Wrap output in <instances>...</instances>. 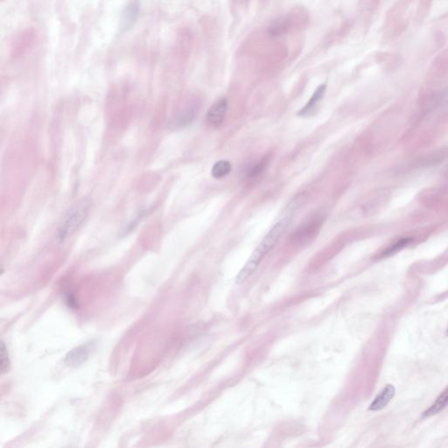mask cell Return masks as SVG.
<instances>
[{
	"instance_id": "6da1fadb",
	"label": "cell",
	"mask_w": 448,
	"mask_h": 448,
	"mask_svg": "<svg viewBox=\"0 0 448 448\" xmlns=\"http://www.w3.org/2000/svg\"><path fill=\"white\" fill-rule=\"evenodd\" d=\"M292 215L293 213L284 210L282 218L279 220V222L275 223V225L271 228V230L268 232L267 235L265 236V238L259 244V246L257 247L256 250L253 251L244 268L238 273V277L236 279L237 284L244 283V281L256 271L262 260L273 248L277 241L282 235V233L288 227L289 223L292 221Z\"/></svg>"
},
{
	"instance_id": "7a4b0ae2",
	"label": "cell",
	"mask_w": 448,
	"mask_h": 448,
	"mask_svg": "<svg viewBox=\"0 0 448 448\" xmlns=\"http://www.w3.org/2000/svg\"><path fill=\"white\" fill-rule=\"evenodd\" d=\"M90 209V203L87 201H81L74 206L65 215L57 230L59 240H65L78 229L81 223L84 222Z\"/></svg>"
},
{
	"instance_id": "3957f363",
	"label": "cell",
	"mask_w": 448,
	"mask_h": 448,
	"mask_svg": "<svg viewBox=\"0 0 448 448\" xmlns=\"http://www.w3.org/2000/svg\"><path fill=\"white\" fill-rule=\"evenodd\" d=\"M36 39V34L33 30L23 31L16 35L11 45V56L18 59L27 54L33 46Z\"/></svg>"
},
{
	"instance_id": "277c9868",
	"label": "cell",
	"mask_w": 448,
	"mask_h": 448,
	"mask_svg": "<svg viewBox=\"0 0 448 448\" xmlns=\"http://www.w3.org/2000/svg\"><path fill=\"white\" fill-rule=\"evenodd\" d=\"M228 110V102L225 98H220L211 106L207 113V122L211 127L217 128L223 124Z\"/></svg>"
},
{
	"instance_id": "5b68a950",
	"label": "cell",
	"mask_w": 448,
	"mask_h": 448,
	"mask_svg": "<svg viewBox=\"0 0 448 448\" xmlns=\"http://www.w3.org/2000/svg\"><path fill=\"white\" fill-rule=\"evenodd\" d=\"M322 223V219L319 217L308 220L295 230L294 234L292 236V239L297 243L308 240L313 236H315L316 233L321 228Z\"/></svg>"
},
{
	"instance_id": "8992f818",
	"label": "cell",
	"mask_w": 448,
	"mask_h": 448,
	"mask_svg": "<svg viewBox=\"0 0 448 448\" xmlns=\"http://www.w3.org/2000/svg\"><path fill=\"white\" fill-rule=\"evenodd\" d=\"M395 392H396V390H395L393 385H387L380 392V394L375 398V400L370 404L369 410L372 411V412H376V411L383 409L385 406H387V404L391 402V399L394 397Z\"/></svg>"
},
{
	"instance_id": "52a82bcc",
	"label": "cell",
	"mask_w": 448,
	"mask_h": 448,
	"mask_svg": "<svg viewBox=\"0 0 448 448\" xmlns=\"http://www.w3.org/2000/svg\"><path fill=\"white\" fill-rule=\"evenodd\" d=\"M326 89H327V86L325 84L321 85L319 87L317 88V90L314 91L313 96L307 102V105L302 108L301 112H298V115L300 116H307V115L311 114L313 110H315L316 106L319 103V101L322 99V97L325 94Z\"/></svg>"
},
{
	"instance_id": "ba28073f",
	"label": "cell",
	"mask_w": 448,
	"mask_h": 448,
	"mask_svg": "<svg viewBox=\"0 0 448 448\" xmlns=\"http://www.w3.org/2000/svg\"><path fill=\"white\" fill-rule=\"evenodd\" d=\"M139 3L137 0H132L128 4V6L125 7L122 18V24H123L122 26L123 29H126L131 27L133 24V22H135L139 13Z\"/></svg>"
},
{
	"instance_id": "9c48e42d",
	"label": "cell",
	"mask_w": 448,
	"mask_h": 448,
	"mask_svg": "<svg viewBox=\"0 0 448 448\" xmlns=\"http://www.w3.org/2000/svg\"><path fill=\"white\" fill-rule=\"evenodd\" d=\"M447 404L448 387L445 389V391H443L441 394L439 395V397L437 398L435 403H433V406H431L426 412H424V417H431V416L435 415L438 412L445 408Z\"/></svg>"
},
{
	"instance_id": "30bf717a",
	"label": "cell",
	"mask_w": 448,
	"mask_h": 448,
	"mask_svg": "<svg viewBox=\"0 0 448 448\" xmlns=\"http://www.w3.org/2000/svg\"><path fill=\"white\" fill-rule=\"evenodd\" d=\"M230 172H231V164L227 160H220L213 165L211 170V175L214 178L219 180L229 175Z\"/></svg>"
},
{
	"instance_id": "8fae6325",
	"label": "cell",
	"mask_w": 448,
	"mask_h": 448,
	"mask_svg": "<svg viewBox=\"0 0 448 448\" xmlns=\"http://www.w3.org/2000/svg\"><path fill=\"white\" fill-rule=\"evenodd\" d=\"M90 349L88 347H80L73 350L70 353V355L67 357V361H69V365L72 364H81V361H84L85 359L89 356Z\"/></svg>"
},
{
	"instance_id": "7c38bea8",
	"label": "cell",
	"mask_w": 448,
	"mask_h": 448,
	"mask_svg": "<svg viewBox=\"0 0 448 448\" xmlns=\"http://www.w3.org/2000/svg\"><path fill=\"white\" fill-rule=\"evenodd\" d=\"M268 165L267 159H263L259 162L254 164L252 166L247 172L246 178L249 181H255L256 179L260 177L264 173Z\"/></svg>"
},
{
	"instance_id": "4fadbf2b",
	"label": "cell",
	"mask_w": 448,
	"mask_h": 448,
	"mask_svg": "<svg viewBox=\"0 0 448 448\" xmlns=\"http://www.w3.org/2000/svg\"><path fill=\"white\" fill-rule=\"evenodd\" d=\"M10 369V361L8 357V352L6 351V347L3 343H1V371L6 373Z\"/></svg>"
},
{
	"instance_id": "5bb4252c",
	"label": "cell",
	"mask_w": 448,
	"mask_h": 448,
	"mask_svg": "<svg viewBox=\"0 0 448 448\" xmlns=\"http://www.w3.org/2000/svg\"><path fill=\"white\" fill-rule=\"evenodd\" d=\"M411 241H412V239H409V238H406V239H403V240L397 241V243H396L393 246H391V248L385 253V255H388V254L396 252L397 250L403 249V247L406 246L407 244L411 243Z\"/></svg>"
}]
</instances>
